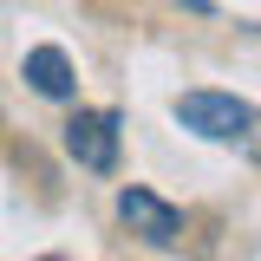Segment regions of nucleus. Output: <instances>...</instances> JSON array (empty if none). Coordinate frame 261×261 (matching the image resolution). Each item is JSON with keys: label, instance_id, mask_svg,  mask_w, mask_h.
Listing matches in <instances>:
<instances>
[{"label": "nucleus", "instance_id": "nucleus-1", "mask_svg": "<svg viewBox=\"0 0 261 261\" xmlns=\"http://www.w3.org/2000/svg\"><path fill=\"white\" fill-rule=\"evenodd\" d=\"M170 111H176V124H183V130L209 137V144H235V137L255 130V105L235 98V92H183Z\"/></svg>", "mask_w": 261, "mask_h": 261}, {"label": "nucleus", "instance_id": "nucleus-2", "mask_svg": "<svg viewBox=\"0 0 261 261\" xmlns=\"http://www.w3.org/2000/svg\"><path fill=\"white\" fill-rule=\"evenodd\" d=\"M118 216L137 242H150V248H170L176 235H183V209L176 202H163L157 190H144V183H124L118 190Z\"/></svg>", "mask_w": 261, "mask_h": 261}, {"label": "nucleus", "instance_id": "nucleus-3", "mask_svg": "<svg viewBox=\"0 0 261 261\" xmlns=\"http://www.w3.org/2000/svg\"><path fill=\"white\" fill-rule=\"evenodd\" d=\"M65 157L79 163V170L111 176L118 170V111H79L65 124Z\"/></svg>", "mask_w": 261, "mask_h": 261}, {"label": "nucleus", "instance_id": "nucleus-4", "mask_svg": "<svg viewBox=\"0 0 261 261\" xmlns=\"http://www.w3.org/2000/svg\"><path fill=\"white\" fill-rule=\"evenodd\" d=\"M20 79H27L39 98H53V105L79 98V72H72V53H65V46H33L27 59H20Z\"/></svg>", "mask_w": 261, "mask_h": 261}, {"label": "nucleus", "instance_id": "nucleus-5", "mask_svg": "<svg viewBox=\"0 0 261 261\" xmlns=\"http://www.w3.org/2000/svg\"><path fill=\"white\" fill-rule=\"evenodd\" d=\"M46 261H65V255H46Z\"/></svg>", "mask_w": 261, "mask_h": 261}]
</instances>
